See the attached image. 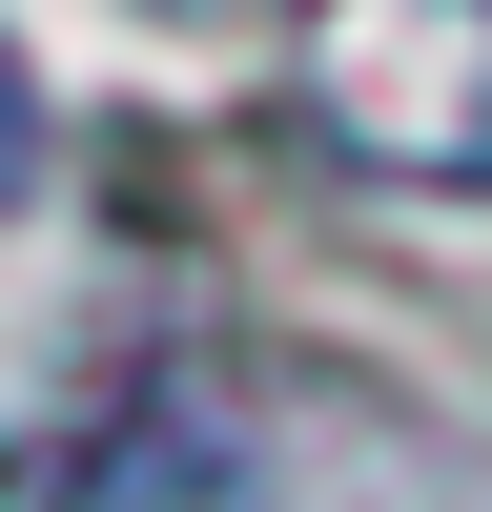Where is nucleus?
Listing matches in <instances>:
<instances>
[{"mask_svg": "<svg viewBox=\"0 0 492 512\" xmlns=\"http://www.w3.org/2000/svg\"><path fill=\"white\" fill-rule=\"evenodd\" d=\"M287 103L369 185L492 205V0H287Z\"/></svg>", "mask_w": 492, "mask_h": 512, "instance_id": "nucleus-1", "label": "nucleus"}, {"mask_svg": "<svg viewBox=\"0 0 492 512\" xmlns=\"http://www.w3.org/2000/svg\"><path fill=\"white\" fill-rule=\"evenodd\" d=\"M41 164V82H21V41H0V185Z\"/></svg>", "mask_w": 492, "mask_h": 512, "instance_id": "nucleus-2", "label": "nucleus"}]
</instances>
